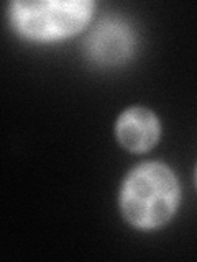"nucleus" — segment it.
<instances>
[{"instance_id":"obj_1","label":"nucleus","mask_w":197,"mask_h":262,"mask_svg":"<svg viewBox=\"0 0 197 262\" xmlns=\"http://www.w3.org/2000/svg\"><path fill=\"white\" fill-rule=\"evenodd\" d=\"M179 203L172 170L160 162H145L130 172L120 193L122 213L131 225L151 229L164 225Z\"/></svg>"},{"instance_id":"obj_2","label":"nucleus","mask_w":197,"mask_h":262,"mask_svg":"<svg viewBox=\"0 0 197 262\" xmlns=\"http://www.w3.org/2000/svg\"><path fill=\"white\" fill-rule=\"evenodd\" d=\"M94 12L89 0H40L13 2L10 18L22 36L49 41L71 36L87 25Z\"/></svg>"},{"instance_id":"obj_3","label":"nucleus","mask_w":197,"mask_h":262,"mask_svg":"<svg viewBox=\"0 0 197 262\" xmlns=\"http://www.w3.org/2000/svg\"><path fill=\"white\" fill-rule=\"evenodd\" d=\"M135 33L127 21L107 16L95 23L84 41L87 57L98 66H117L133 53Z\"/></svg>"},{"instance_id":"obj_4","label":"nucleus","mask_w":197,"mask_h":262,"mask_svg":"<svg viewBox=\"0 0 197 262\" xmlns=\"http://www.w3.org/2000/svg\"><path fill=\"white\" fill-rule=\"evenodd\" d=\"M117 138L131 152H145L160 138V121L154 113L143 106L125 110L117 121Z\"/></svg>"}]
</instances>
